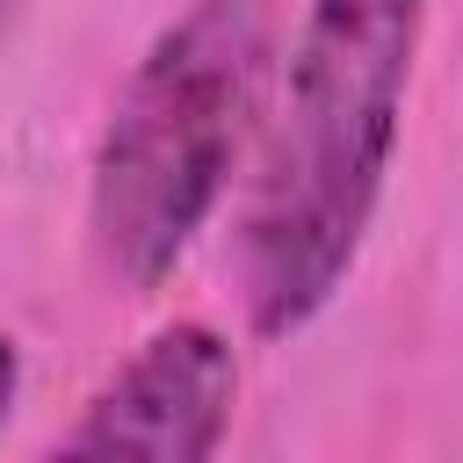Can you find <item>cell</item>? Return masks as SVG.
Returning a JSON list of instances; mask_svg holds the SVG:
<instances>
[{"label":"cell","instance_id":"1","mask_svg":"<svg viewBox=\"0 0 463 463\" xmlns=\"http://www.w3.org/2000/svg\"><path fill=\"white\" fill-rule=\"evenodd\" d=\"M434 0H304L239 210V304L260 340L304 333L376 224Z\"/></svg>","mask_w":463,"mask_h":463},{"label":"cell","instance_id":"4","mask_svg":"<svg viewBox=\"0 0 463 463\" xmlns=\"http://www.w3.org/2000/svg\"><path fill=\"white\" fill-rule=\"evenodd\" d=\"M14 391H22V347L0 333V427H7V412H14Z\"/></svg>","mask_w":463,"mask_h":463},{"label":"cell","instance_id":"2","mask_svg":"<svg viewBox=\"0 0 463 463\" xmlns=\"http://www.w3.org/2000/svg\"><path fill=\"white\" fill-rule=\"evenodd\" d=\"M268 0H188L123 72L87 166V246L123 297H152L217 217L260 109Z\"/></svg>","mask_w":463,"mask_h":463},{"label":"cell","instance_id":"3","mask_svg":"<svg viewBox=\"0 0 463 463\" xmlns=\"http://www.w3.org/2000/svg\"><path fill=\"white\" fill-rule=\"evenodd\" d=\"M239 405V354L217 326L174 318L137 340L36 463H217Z\"/></svg>","mask_w":463,"mask_h":463}]
</instances>
